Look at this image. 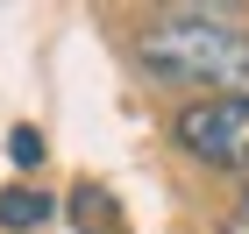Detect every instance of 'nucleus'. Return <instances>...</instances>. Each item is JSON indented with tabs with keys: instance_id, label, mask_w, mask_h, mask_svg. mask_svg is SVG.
I'll return each mask as SVG.
<instances>
[{
	"instance_id": "obj_1",
	"label": "nucleus",
	"mask_w": 249,
	"mask_h": 234,
	"mask_svg": "<svg viewBox=\"0 0 249 234\" xmlns=\"http://www.w3.org/2000/svg\"><path fill=\"white\" fill-rule=\"evenodd\" d=\"M135 57L164 85H185L199 99L249 93V29L221 7V0H192L135 29Z\"/></svg>"
},
{
	"instance_id": "obj_2",
	"label": "nucleus",
	"mask_w": 249,
	"mask_h": 234,
	"mask_svg": "<svg viewBox=\"0 0 249 234\" xmlns=\"http://www.w3.org/2000/svg\"><path fill=\"white\" fill-rule=\"evenodd\" d=\"M171 142L207 163V171H228V177H249V93H228V99H185L171 121Z\"/></svg>"
},
{
	"instance_id": "obj_3",
	"label": "nucleus",
	"mask_w": 249,
	"mask_h": 234,
	"mask_svg": "<svg viewBox=\"0 0 249 234\" xmlns=\"http://www.w3.org/2000/svg\"><path fill=\"white\" fill-rule=\"evenodd\" d=\"M43 220H50V199L43 192H29V185L0 192V227H43Z\"/></svg>"
},
{
	"instance_id": "obj_4",
	"label": "nucleus",
	"mask_w": 249,
	"mask_h": 234,
	"mask_svg": "<svg viewBox=\"0 0 249 234\" xmlns=\"http://www.w3.org/2000/svg\"><path fill=\"white\" fill-rule=\"evenodd\" d=\"M7 149H15V156H21V163H36V156H43V142H36V135H29V128H15V135H7Z\"/></svg>"
},
{
	"instance_id": "obj_5",
	"label": "nucleus",
	"mask_w": 249,
	"mask_h": 234,
	"mask_svg": "<svg viewBox=\"0 0 249 234\" xmlns=\"http://www.w3.org/2000/svg\"><path fill=\"white\" fill-rule=\"evenodd\" d=\"M221 234H249V192H242V199H235V213H228V220H221Z\"/></svg>"
}]
</instances>
